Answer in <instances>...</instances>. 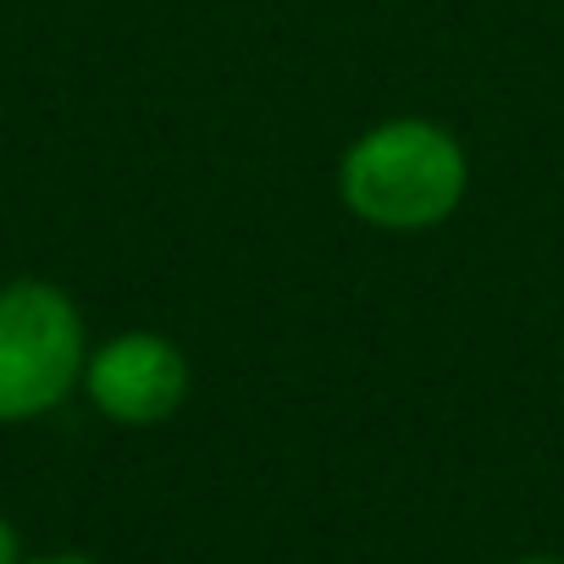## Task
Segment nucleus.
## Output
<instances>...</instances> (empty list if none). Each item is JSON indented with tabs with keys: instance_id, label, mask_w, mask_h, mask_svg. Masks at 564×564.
I'll return each mask as SVG.
<instances>
[{
	"instance_id": "obj_1",
	"label": "nucleus",
	"mask_w": 564,
	"mask_h": 564,
	"mask_svg": "<svg viewBox=\"0 0 564 564\" xmlns=\"http://www.w3.org/2000/svg\"><path fill=\"white\" fill-rule=\"evenodd\" d=\"M470 188L465 144L432 117H388L338 155V199L371 232H432Z\"/></svg>"
},
{
	"instance_id": "obj_2",
	"label": "nucleus",
	"mask_w": 564,
	"mask_h": 564,
	"mask_svg": "<svg viewBox=\"0 0 564 564\" xmlns=\"http://www.w3.org/2000/svg\"><path fill=\"white\" fill-rule=\"evenodd\" d=\"M89 333L67 289L40 276L0 282V426L51 415L84 388Z\"/></svg>"
},
{
	"instance_id": "obj_3",
	"label": "nucleus",
	"mask_w": 564,
	"mask_h": 564,
	"mask_svg": "<svg viewBox=\"0 0 564 564\" xmlns=\"http://www.w3.org/2000/svg\"><path fill=\"white\" fill-rule=\"evenodd\" d=\"M89 404L117 426H161L188 399V360L166 333H117L84 360Z\"/></svg>"
},
{
	"instance_id": "obj_4",
	"label": "nucleus",
	"mask_w": 564,
	"mask_h": 564,
	"mask_svg": "<svg viewBox=\"0 0 564 564\" xmlns=\"http://www.w3.org/2000/svg\"><path fill=\"white\" fill-rule=\"evenodd\" d=\"M0 564H18V531L7 514H0Z\"/></svg>"
},
{
	"instance_id": "obj_5",
	"label": "nucleus",
	"mask_w": 564,
	"mask_h": 564,
	"mask_svg": "<svg viewBox=\"0 0 564 564\" xmlns=\"http://www.w3.org/2000/svg\"><path fill=\"white\" fill-rule=\"evenodd\" d=\"M34 564H89V558H78V553H56V558H34Z\"/></svg>"
},
{
	"instance_id": "obj_6",
	"label": "nucleus",
	"mask_w": 564,
	"mask_h": 564,
	"mask_svg": "<svg viewBox=\"0 0 564 564\" xmlns=\"http://www.w3.org/2000/svg\"><path fill=\"white\" fill-rule=\"evenodd\" d=\"M509 564H564V558H542V553H531V558H509Z\"/></svg>"
}]
</instances>
